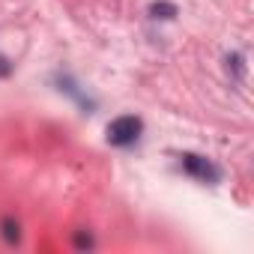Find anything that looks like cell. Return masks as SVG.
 I'll return each mask as SVG.
<instances>
[{"instance_id": "4", "label": "cell", "mask_w": 254, "mask_h": 254, "mask_svg": "<svg viewBox=\"0 0 254 254\" xmlns=\"http://www.w3.org/2000/svg\"><path fill=\"white\" fill-rule=\"evenodd\" d=\"M150 15H153V18H177L180 9H177V3H168V0H156V3L150 6Z\"/></svg>"}, {"instance_id": "6", "label": "cell", "mask_w": 254, "mask_h": 254, "mask_svg": "<svg viewBox=\"0 0 254 254\" xmlns=\"http://www.w3.org/2000/svg\"><path fill=\"white\" fill-rule=\"evenodd\" d=\"M75 245H78V248H90V245H93V239H90V236H84V233H78V236H75Z\"/></svg>"}, {"instance_id": "2", "label": "cell", "mask_w": 254, "mask_h": 254, "mask_svg": "<svg viewBox=\"0 0 254 254\" xmlns=\"http://www.w3.org/2000/svg\"><path fill=\"white\" fill-rule=\"evenodd\" d=\"M183 168H186L191 177L203 180V183H218V168H215L212 162L194 156V153H186V156H183Z\"/></svg>"}, {"instance_id": "3", "label": "cell", "mask_w": 254, "mask_h": 254, "mask_svg": "<svg viewBox=\"0 0 254 254\" xmlns=\"http://www.w3.org/2000/svg\"><path fill=\"white\" fill-rule=\"evenodd\" d=\"M0 233H3V239L9 245H18L21 242V227H18L15 218H3V221H0Z\"/></svg>"}, {"instance_id": "5", "label": "cell", "mask_w": 254, "mask_h": 254, "mask_svg": "<svg viewBox=\"0 0 254 254\" xmlns=\"http://www.w3.org/2000/svg\"><path fill=\"white\" fill-rule=\"evenodd\" d=\"M9 72H12V63H9L6 57H0V78H6Z\"/></svg>"}, {"instance_id": "1", "label": "cell", "mask_w": 254, "mask_h": 254, "mask_svg": "<svg viewBox=\"0 0 254 254\" xmlns=\"http://www.w3.org/2000/svg\"><path fill=\"white\" fill-rule=\"evenodd\" d=\"M141 132H144L141 117L123 114V117H117V120L108 123V144H114V147H129V144H135L141 138Z\"/></svg>"}]
</instances>
